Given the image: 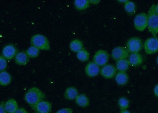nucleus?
Here are the masks:
<instances>
[{
    "instance_id": "obj_1",
    "label": "nucleus",
    "mask_w": 158,
    "mask_h": 113,
    "mask_svg": "<svg viewBox=\"0 0 158 113\" xmlns=\"http://www.w3.org/2000/svg\"><path fill=\"white\" fill-rule=\"evenodd\" d=\"M45 97V94L40 88L32 87L26 92L24 95V99L28 105L32 107L40 101H44Z\"/></svg>"
},
{
    "instance_id": "obj_2",
    "label": "nucleus",
    "mask_w": 158,
    "mask_h": 113,
    "mask_svg": "<svg viewBox=\"0 0 158 113\" xmlns=\"http://www.w3.org/2000/svg\"><path fill=\"white\" fill-rule=\"evenodd\" d=\"M155 4L151 6L148 14V29L153 36H156L158 28V15L155 12Z\"/></svg>"
},
{
    "instance_id": "obj_3",
    "label": "nucleus",
    "mask_w": 158,
    "mask_h": 113,
    "mask_svg": "<svg viewBox=\"0 0 158 113\" xmlns=\"http://www.w3.org/2000/svg\"><path fill=\"white\" fill-rule=\"evenodd\" d=\"M31 44L32 46L42 51H48L51 48L49 40L42 34H36L32 36Z\"/></svg>"
},
{
    "instance_id": "obj_4",
    "label": "nucleus",
    "mask_w": 158,
    "mask_h": 113,
    "mask_svg": "<svg viewBox=\"0 0 158 113\" xmlns=\"http://www.w3.org/2000/svg\"><path fill=\"white\" fill-rule=\"evenodd\" d=\"M127 49L131 54L139 53L143 47L142 40L138 37L130 38L127 42Z\"/></svg>"
},
{
    "instance_id": "obj_5",
    "label": "nucleus",
    "mask_w": 158,
    "mask_h": 113,
    "mask_svg": "<svg viewBox=\"0 0 158 113\" xmlns=\"http://www.w3.org/2000/svg\"><path fill=\"white\" fill-rule=\"evenodd\" d=\"M143 47L147 54L152 55L158 52V37L153 36L145 40Z\"/></svg>"
},
{
    "instance_id": "obj_6",
    "label": "nucleus",
    "mask_w": 158,
    "mask_h": 113,
    "mask_svg": "<svg viewBox=\"0 0 158 113\" xmlns=\"http://www.w3.org/2000/svg\"><path fill=\"white\" fill-rule=\"evenodd\" d=\"M135 28L138 31L143 32L148 28V14L141 13L135 16L134 19Z\"/></svg>"
},
{
    "instance_id": "obj_7",
    "label": "nucleus",
    "mask_w": 158,
    "mask_h": 113,
    "mask_svg": "<svg viewBox=\"0 0 158 113\" xmlns=\"http://www.w3.org/2000/svg\"><path fill=\"white\" fill-rule=\"evenodd\" d=\"M110 59V54L108 52L104 49H99L95 52L93 61L99 67H103L107 65Z\"/></svg>"
},
{
    "instance_id": "obj_8",
    "label": "nucleus",
    "mask_w": 158,
    "mask_h": 113,
    "mask_svg": "<svg viewBox=\"0 0 158 113\" xmlns=\"http://www.w3.org/2000/svg\"><path fill=\"white\" fill-rule=\"evenodd\" d=\"M111 57L114 60L127 59L129 56V52L127 48L122 46H118L112 49L111 52Z\"/></svg>"
},
{
    "instance_id": "obj_9",
    "label": "nucleus",
    "mask_w": 158,
    "mask_h": 113,
    "mask_svg": "<svg viewBox=\"0 0 158 113\" xmlns=\"http://www.w3.org/2000/svg\"><path fill=\"white\" fill-rule=\"evenodd\" d=\"M52 103L48 101H42L32 107V109L36 113H50L52 110Z\"/></svg>"
},
{
    "instance_id": "obj_10",
    "label": "nucleus",
    "mask_w": 158,
    "mask_h": 113,
    "mask_svg": "<svg viewBox=\"0 0 158 113\" xmlns=\"http://www.w3.org/2000/svg\"><path fill=\"white\" fill-rule=\"evenodd\" d=\"M117 69L116 67L112 65H105L100 70V74L103 77L107 79H111L115 77L117 74Z\"/></svg>"
},
{
    "instance_id": "obj_11",
    "label": "nucleus",
    "mask_w": 158,
    "mask_h": 113,
    "mask_svg": "<svg viewBox=\"0 0 158 113\" xmlns=\"http://www.w3.org/2000/svg\"><path fill=\"white\" fill-rule=\"evenodd\" d=\"M18 53L17 49L13 44L6 45L2 51V56H4L7 60H11L15 58Z\"/></svg>"
},
{
    "instance_id": "obj_12",
    "label": "nucleus",
    "mask_w": 158,
    "mask_h": 113,
    "mask_svg": "<svg viewBox=\"0 0 158 113\" xmlns=\"http://www.w3.org/2000/svg\"><path fill=\"white\" fill-rule=\"evenodd\" d=\"M100 67L96 65L94 61L89 62L85 67V73L87 76L94 77L100 73Z\"/></svg>"
},
{
    "instance_id": "obj_13",
    "label": "nucleus",
    "mask_w": 158,
    "mask_h": 113,
    "mask_svg": "<svg viewBox=\"0 0 158 113\" xmlns=\"http://www.w3.org/2000/svg\"><path fill=\"white\" fill-rule=\"evenodd\" d=\"M129 64L133 67H137L142 65L143 62V57L139 53L131 54L128 60Z\"/></svg>"
},
{
    "instance_id": "obj_14",
    "label": "nucleus",
    "mask_w": 158,
    "mask_h": 113,
    "mask_svg": "<svg viewBox=\"0 0 158 113\" xmlns=\"http://www.w3.org/2000/svg\"><path fill=\"white\" fill-rule=\"evenodd\" d=\"M15 63L19 65H26L29 61V57L27 55L26 52H18L15 58Z\"/></svg>"
},
{
    "instance_id": "obj_15",
    "label": "nucleus",
    "mask_w": 158,
    "mask_h": 113,
    "mask_svg": "<svg viewBox=\"0 0 158 113\" xmlns=\"http://www.w3.org/2000/svg\"><path fill=\"white\" fill-rule=\"evenodd\" d=\"M64 95V98L67 100H75L76 98L79 95V92L76 87L70 86L65 89Z\"/></svg>"
},
{
    "instance_id": "obj_16",
    "label": "nucleus",
    "mask_w": 158,
    "mask_h": 113,
    "mask_svg": "<svg viewBox=\"0 0 158 113\" xmlns=\"http://www.w3.org/2000/svg\"><path fill=\"white\" fill-rule=\"evenodd\" d=\"M128 75L126 72H118L115 76V81L119 86H124L128 82Z\"/></svg>"
},
{
    "instance_id": "obj_17",
    "label": "nucleus",
    "mask_w": 158,
    "mask_h": 113,
    "mask_svg": "<svg viewBox=\"0 0 158 113\" xmlns=\"http://www.w3.org/2000/svg\"><path fill=\"white\" fill-rule=\"evenodd\" d=\"M5 107L7 113H15L19 108L17 101L13 98H10L5 102Z\"/></svg>"
},
{
    "instance_id": "obj_18",
    "label": "nucleus",
    "mask_w": 158,
    "mask_h": 113,
    "mask_svg": "<svg viewBox=\"0 0 158 113\" xmlns=\"http://www.w3.org/2000/svg\"><path fill=\"white\" fill-rule=\"evenodd\" d=\"M12 81L11 75L7 71L0 72V86H7Z\"/></svg>"
},
{
    "instance_id": "obj_19",
    "label": "nucleus",
    "mask_w": 158,
    "mask_h": 113,
    "mask_svg": "<svg viewBox=\"0 0 158 113\" xmlns=\"http://www.w3.org/2000/svg\"><path fill=\"white\" fill-rule=\"evenodd\" d=\"M75 102L77 105L83 108L87 107L89 105V103H90L89 98L85 94H79V95L75 99Z\"/></svg>"
},
{
    "instance_id": "obj_20",
    "label": "nucleus",
    "mask_w": 158,
    "mask_h": 113,
    "mask_svg": "<svg viewBox=\"0 0 158 113\" xmlns=\"http://www.w3.org/2000/svg\"><path fill=\"white\" fill-rule=\"evenodd\" d=\"M69 47L71 51L76 53H77L80 51L84 49L82 41L78 39H75L71 40Z\"/></svg>"
},
{
    "instance_id": "obj_21",
    "label": "nucleus",
    "mask_w": 158,
    "mask_h": 113,
    "mask_svg": "<svg viewBox=\"0 0 158 113\" xmlns=\"http://www.w3.org/2000/svg\"><path fill=\"white\" fill-rule=\"evenodd\" d=\"M90 1L89 0H76L74 1L75 8L79 11L85 10L90 6Z\"/></svg>"
},
{
    "instance_id": "obj_22",
    "label": "nucleus",
    "mask_w": 158,
    "mask_h": 113,
    "mask_svg": "<svg viewBox=\"0 0 158 113\" xmlns=\"http://www.w3.org/2000/svg\"><path fill=\"white\" fill-rule=\"evenodd\" d=\"M130 64L127 59L119 60L116 62V69L119 72H126L130 67Z\"/></svg>"
},
{
    "instance_id": "obj_23",
    "label": "nucleus",
    "mask_w": 158,
    "mask_h": 113,
    "mask_svg": "<svg viewBox=\"0 0 158 113\" xmlns=\"http://www.w3.org/2000/svg\"><path fill=\"white\" fill-rule=\"evenodd\" d=\"M124 10L128 15H133L136 10L135 4L131 1H127L124 4Z\"/></svg>"
},
{
    "instance_id": "obj_24",
    "label": "nucleus",
    "mask_w": 158,
    "mask_h": 113,
    "mask_svg": "<svg viewBox=\"0 0 158 113\" xmlns=\"http://www.w3.org/2000/svg\"><path fill=\"white\" fill-rule=\"evenodd\" d=\"M76 54H77L76 56H77V59L82 62L87 61L89 60V57H90L89 52L85 48L81 49V51H80Z\"/></svg>"
},
{
    "instance_id": "obj_25",
    "label": "nucleus",
    "mask_w": 158,
    "mask_h": 113,
    "mask_svg": "<svg viewBox=\"0 0 158 113\" xmlns=\"http://www.w3.org/2000/svg\"><path fill=\"white\" fill-rule=\"evenodd\" d=\"M25 52L29 58H36L40 55V50L33 46H31L27 49Z\"/></svg>"
},
{
    "instance_id": "obj_26",
    "label": "nucleus",
    "mask_w": 158,
    "mask_h": 113,
    "mask_svg": "<svg viewBox=\"0 0 158 113\" xmlns=\"http://www.w3.org/2000/svg\"><path fill=\"white\" fill-rule=\"evenodd\" d=\"M118 104L121 110H127L130 106V101L126 97H121L119 98Z\"/></svg>"
},
{
    "instance_id": "obj_27",
    "label": "nucleus",
    "mask_w": 158,
    "mask_h": 113,
    "mask_svg": "<svg viewBox=\"0 0 158 113\" xmlns=\"http://www.w3.org/2000/svg\"><path fill=\"white\" fill-rule=\"evenodd\" d=\"M7 65V60L4 56H0V72L6 70Z\"/></svg>"
},
{
    "instance_id": "obj_28",
    "label": "nucleus",
    "mask_w": 158,
    "mask_h": 113,
    "mask_svg": "<svg viewBox=\"0 0 158 113\" xmlns=\"http://www.w3.org/2000/svg\"><path fill=\"white\" fill-rule=\"evenodd\" d=\"M73 110L70 108H63L58 111H57L56 113H73Z\"/></svg>"
},
{
    "instance_id": "obj_29",
    "label": "nucleus",
    "mask_w": 158,
    "mask_h": 113,
    "mask_svg": "<svg viewBox=\"0 0 158 113\" xmlns=\"http://www.w3.org/2000/svg\"><path fill=\"white\" fill-rule=\"evenodd\" d=\"M0 113H7L5 107V102H1L0 103Z\"/></svg>"
},
{
    "instance_id": "obj_30",
    "label": "nucleus",
    "mask_w": 158,
    "mask_h": 113,
    "mask_svg": "<svg viewBox=\"0 0 158 113\" xmlns=\"http://www.w3.org/2000/svg\"><path fill=\"white\" fill-rule=\"evenodd\" d=\"M15 113H28L27 111L23 107L19 108V109Z\"/></svg>"
},
{
    "instance_id": "obj_31",
    "label": "nucleus",
    "mask_w": 158,
    "mask_h": 113,
    "mask_svg": "<svg viewBox=\"0 0 158 113\" xmlns=\"http://www.w3.org/2000/svg\"><path fill=\"white\" fill-rule=\"evenodd\" d=\"M153 93H154L155 95L158 98V84L155 86V88L153 89Z\"/></svg>"
},
{
    "instance_id": "obj_32",
    "label": "nucleus",
    "mask_w": 158,
    "mask_h": 113,
    "mask_svg": "<svg viewBox=\"0 0 158 113\" xmlns=\"http://www.w3.org/2000/svg\"><path fill=\"white\" fill-rule=\"evenodd\" d=\"M101 1H96V0H92V1H90V4H98Z\"/></svg>"
},
{
    "instance_id": "obj_33",
    "label": "nucleus",
    "mask_w": 158,
    "mask_h": 113,
    "mask_svg": "<svg viewBox=\"0 0 158 113\" xmlns=\"http://www.w3.org/2000/svg\"><path fill=\"white\" fill-rule=\"evenodd\" d=\"M120 113H131L128 110H121Z\"/></svg>"
},
{
    "instance_id": "obj_34",
    "label": "nucleus",
    "mask_w": 158,
    "mask_h": 113,
    "mask_svg": "<svg viewBox=\"0 0 158 113\" xmlns=\"http://www.w3.org/2000/svg\"><path fill=\"white\" fill-rule=\"evenodd\" d=\"M155 12L158 15V4L155 6Z\"/></svg>"
},
{
    "instance_id": "obj_35",
    "label": "nucleus",
    "mask_w": 158,
    "mask_h": 113,
    "mask_svg": "<svg viewBox=\"0 0 158 113\" xmlns=\"http://www.w3.org/2000/svg\"><path fill=\"white\" fill-rule=\"evenodd\" d=\"M127 1V0H125V1H118V2H124V4Z\"/></svg>"
},
{
    "instance_id": "obj_36",
    "label": "nucleus",
    "mask_w": 158,
    "mask_h": 113,
    "mask_svg": "<svg viewBox=\"0 0 158 113\" xmlns=\"http://www.w3.org/2000/svg\"><path fill=\"white\" fill-rule=\"evenodd\" d=\"M156 63H157V65H158V56L157 57V59H156Z\"/></svg>"
},
{
    "instance_id": "obj_37",
    "label": "nucleus",
    "mask_w": 158,
    "mask_h": 113,
    "mask_svg": "<svg viewBox=\"0 0 158 113\" xmlns=\"http://www.w3.org/2000/svg\"><path fill=\"white\" fill-rule=\"evenodd\" d=\"M158 29H157V34H158Z\"/></svg>"
}]
</instances>
